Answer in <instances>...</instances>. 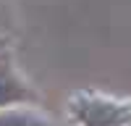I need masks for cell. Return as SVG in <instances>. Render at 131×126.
<instances>
[{
	"instance_id": "cell-1",
	"label": "cell",
	"mask_w": 131,
	"mask_h": 126,
	"mask_svg": "<svg viewBox=\"0 0 131 126\" xmlns=\"http://www.w3.org/2000/svg\"><path fill=\"white\" fill-rule=\"evenodd\" d=\"M128 110L131 108H126V105H115L107 100H84L76 108V116L86 126H118L128 121Z\"/></svg>"
},
{
	"instance_id": "cell-4",
	"label": "cell",
	"mask_w": 131,
	"mask_h": 126,
	"mask_svg": "<svg viewBox=\"0 0 131 126\" xmlns=\"http://www.w3.org/2000/svg\"><path fill=\"white\" fill-rule=\"evenodd\" d=\"M128 123H131V110H128Z\"/></svg>"
},
{
	"instance_id": "cell-2",
	"label": "cell",
	"mask_w": 131,
	"mask_h": 126,
	"mask_svg": "<svg viewBox=\"0 0 131 126\" xmlns=\"http://www.w3.org/2000/svg\"><path fill=\"white\" fill-rule=\"evenodd\" d=\"M26 97H29V92L21 87L10 74H3V71H0V105L18 102V100H26Z\"/></svg>"
},
{
	"instance_id": "cell-3",
	"label": "cell",
	"mask_w": 131,
	"mask_h": 126,
	"mask_svg": "<svg viewBox=\"0 0 131 126\" xmlns=\"http://www.w3.org/2000/svg\"><path fill=\"white\" fill-rule=\"evenodd\" d=\"M0 126H50V123L31 113H5L0 116Z\"/></svg>"
}]
</instances>
